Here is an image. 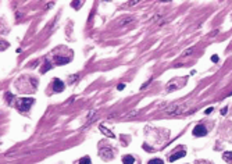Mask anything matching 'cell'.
Returning <instances> with one entry per match:
<instances>
[{
  "mask_svg": "<svg viewBox=\"0 0 232 164\" xmlns=\"http://www.w3.org/2000/svg\"><path fill=\"white\" fill-rule=\"evenodd\" d=\"M99 129H100V131H102V132H103L104 135H106V136H109V138H115V135H114L113 132L110 131V129H107V128H106L104 125H100V127H99Z\"/></svg>",
  "mask_w": 232,
  "mask_h": 164,
  "instance_id": "8992f818",
  "label": "cell"
},
{
  "mask_svg": "<svg viewBox=\"0 0 232 164\" xmlns=\"http://www.w3.org/2000/svg\"><path fill=\"white\" fill-rule=\"evenodd\" d=\"M185 154H186V152H185V150H181V152H177L175 154L170 156V159H168V160H170V161L173 163V161H175V160H178V159H181V157H183Z\"/></svg>",
  "mask_w": 232,
  "mask_h": 164,
  "instance_id": "5b68a950",
  "label": "cell"
},
{
  "mask_svg": "<svg viewBox=\"0 0 232 164\" xmlns=\"http://www.w3.org/2000/svg\"><path fill=\"white\" fill-rule=\"evenodd\" d=\"M35 100L31 99V97H26V99H21L18 100V103H17V106H18V109L21 110V111H28L29 110V107L32 106V103H34Z\"/></svg>",
  "mask_w": 232,
  "mask_h": 164,
  "instance_id": "6da1fadb",
  "label": "cell"
},
{
  "mask_svg": "<svg viewBox=\"0 0 232 164\" xmlns=\"http://www.w3.org/2000/svg\"><path fill=\"white\" fill-rule=\"evenodd\" d=\"M148 164H164V161L163 160H160V159H152Z\"/></svg>",
  "mask_w": 232,
  "mask_h": 164,
  "instance_id": "30bf717a",
  "label": "cell"
},
{
  "mask_svg": "<svg viewBox=\"0 0 232 164\" xmlns=\"http://www.w3.org/2000/svg\"><path fill=\"white\" fill-rule=\"evenodd\" d=\"M122 163L124 164H133L135 163V159H133V156H131V154H127V156L122 157Z\"/></svg>",
  "mask_w": 232,
  "mask_h": 164,
  "instance_id": "52a82bcc",
  "label": "cell"
},
{
  "mask_svg": "<svg viewBox=\"0 0 232 164\" xmlns=\"http://www.w3.org/2000/svg\"><path fill=\"white\" fill-rule=\"evenodd\" d=\"M79 164H90V159H89L88 156H85V157H82V159H81Z\"/></svg>",
  "mask_w": 232,
  "mask_h": 164,
  "instance_id": "8fae6325",
  "label": "cell"
},
{
  "mask_svg": "<svg viewBox=\"0 0 232 164\" xmlns=\"http://www.w3.org/2000/svg\"><path fill=\"white\" fill-rule=\"evenodd\" d=\"M100 156H102L104 160H110L113 157V150H111V148L107 146V148H104L103 150H100Z\"/></svg>",
  "mask_w": 232,
  "mask_h": 164,
  "instance_id": "3957f363",
  "label": "cell"
},
{
  "mask_svg": "<svg viewBox=\"0 0 232 164\" xmlns=\"http://www.w3.org/2000/svg\"><path fill=\"white\" fill-rule=\"evenodd\" d=\"M211 61H214V63H217V61H218V56H217V54H214V56H213V57H211Z\"/></svg>",
  "mask_w": 232,
  "mask_h": 164,
  "instance_id": "5bb4252c",
  "label": "cell"
},
{
  "mask_svg": "<svg viewBox=\"0 0 232 164\" xmlns=\"http://www.w3.org/2000/svg\"><path fill=\"white\" fill-rule=\"evenodd\" d=\"M206 134H207V129L202 124L196 125V127L193 128V135H195V136H204Z\"/></svg>",
  "mask_w": 232,
  "mask_h": 164,
  "instance_id": "7a4b0ae2",
  "label": "cell"
},
{
  "mask_svg": "<svg viewBox=\"0 0 232 164\" xmlns=\"http://www.w3.org/2000/svg\"><path fill=\"white\" fill-rule=\"evenodd\" d=\"M72 6H74L75 9H79L82 6V1H72Z\"/></svg>",
  "mask_w": 232,
  "mask_h": 164,
  "instance_id": "7c38bea8",
  "label": "cell"
},
{
  "mask_svg": "<svg viewBox=\"0 0 232 164\" xmlns=\"http://www.w3.org/2000/svg\"><path fill=\"white\" fill-rule=\"evenodd\" d=\"M227 111H228V109H227V107H225V109H222V110H221V114H224V115H225V114H227Z\"/></svg>",
  "mask_w": 232,
  "mask_h": 164,
  "instance_id": "2e32d148",
  "label": "cell"
},
{
  "mask_svg": "<svg viewBox=\"0 0 232 164\" xmlns=\"http://www.w3.org/2000/svg\"><path fill=\"white\" fill-rule=\"evenodd\" d=\"M222 159L225 161H228V163H232V152H225L222 154Z\"/></svg>",
  "mask_w": 232,
  "mask_h": 164,
  "instance_id": "ba28073f",
  "label": "cell"
},
{
  "mask_svg": "<svg viewBox=\"0 0 232 164\" xmlns=\"http://www.w3.org/2000/svg\"><path fill=\"white\" fill-rule=\"evenodd\" d=\"M133 21V18L131 17V18H127V20H122L121 21V24H128V22H132Z\"/></svg>",
  "mask_w": 232,
  "mask_h": 164,
  "instance_id": "4fadbf2b",
  "label": "cell"
},
{
  "mask_svg": "<svg viewBox=\"0 0 232 164\" xmlns=\"http://www.w3.org/2000/svg\"><path fill=\"white\" fill-rule=\"evenodd\" d=\"M53 90L54 92H63L64 90V82L56 78L54 82H53Z\"/></svg>",
  "mask_w": 232,
  "mask_h": 164,
  "instance_id": "277c9868",
  "label": "cell"
},
{
  "mask_svg": "<svg viewBox=\"0 0 232 164\" xmlns=\"http://www.w3.org/2000/svg\"><path fill=\"white\" fill-rule=\"evenodd\" d=\"M71 59H65V57H56V64H65L68 63Z\"/></svg>",
  "mask_w": 232,
  "mask_h": 164,
  "instance_id": "9c48e42d",
  "label": "cell"
},
{
  "mask_svg": "<svg viewBox=\"0 0 232 164\" xmlns=\"http://www.w3.org/2000/svg\"><path fill=\"white\" fill-rule=\"evenodd\" d=\"M213 111V107H208L207 110H206V114H210V113H211Z\"/></svg>",
  "mask_w": 232,
  "mask_h": 164,
  "instance_id": "e0dca14e",
  "label": "cell"
},
{
  "mask_svg": "<svg viewBox=\"0 0 232 164\" xmlns=\"http://www.w3.org/2000/svg\"><path fill=\"white\" fill-rule=\"evenodd\" d=\"M117 88H118V90H122L124 88H125V85H124V84H120L118 86H117Z\"/></svg>",
  "mask_w": 232,
  "mask_h": 164,
  "instance_id": "9a60e30c",
  "label": "cell"
}]
</instances>
